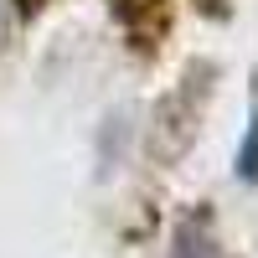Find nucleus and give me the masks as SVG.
I'll return each mask as SVG.
<instances>
[{"mask_svg": "<svg viewBox=\"0 0 258 258\" xmlns=\"http://www.w3.org/2000/svg\"><path fill=\"white\" fill-rule=\"evenodd\" d=\"M170 258H222V253H217V243L207 238V227L186 222V227H181V238H176V253H170Z\"/></svg>", "mask_w": 258, "mask_h": 258, "instance_id": "f257e3e1", "label": "nucleus"}]
</instances>
